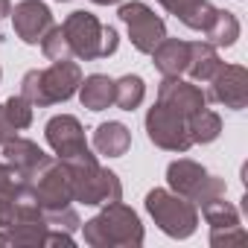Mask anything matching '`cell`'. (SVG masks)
Masks as SVG:
<instances>
[{
  "instance_id": "cell-1",
  "label": "cell",
  "mask_w": 248,
  "mask_h": 248,
  "mask_svg": "<svg viewBox=\"0 0 248 248\" xmlns=\"http://www.w3.org/2000/svg\"><path fill=\"white\" fill-rule=\"evenodd\" d=\"M79 231L91 248H140L146 239L140 216L123 202L102 204V210L79 225Z\"/></svg>"
},
{
  "instance_id": "cell-2",
  "label": "cell",
  "mask_w": 248,
  "mask_h": 248,
  "mask_svg": "<svg viewBox=\"0 0 248 248\" xmlns=\"http://www.w3.org/2000/svg\"><path fill=\"white\" fill-rule=\"evenodd\" d=\"M79 82H82L79 62L76 59H62V62H53L50 67L27 70L24 79H21V93L32 105L47 108V105H56V102H67L79 91Z\"/></svg>"
},
{
  "instance_id": "cell-3",
  "label": "cell",
  "mask_w": 248,
  "mask_h": 248,
  "mask_svg": "<svg viewBox=\"0 0 248 248\" xmlns=\"http://www.w3.org/2000/svg\"><path fill=\"white\" fill-rule=\"evenodd\" d=\"M70 170V184H73V202L88 204V207H102L123 202V184L117 172L99 167L96 155H85L79 161H64Z\"/></svg>"
},
{
  "instance_id": "cell-4",
  "label": "cell",
  "mask_w": 248,
  "mask_h": 248,
  "mask_svg": "<svg viewBox=\"0 0 248 248\" xmlns=\"http://www.w3.org/2000/svg\"><path fill=\"white\" fill-rule=\"evenodd\" d=\"M143 204H146V213L152 216V222L172 239H187L199 228V207L172 190L155 187L146 193Z\"/></svg>"
},
{
  "instance_id": "cell-5",
  "label": "cell",
  "mask_w": 248,
  "mask_h": 248,
  "mask_svg": "<svg viewBox=\"0 0 248 248\" xmlns=\"http://www.w3.org/2000/svg\"><path fill=\"white\" fill-rule=\"evenodd\" d=\"M30 193L41 213L62 210L73 204V184H70V170L59 158H47L30 178Z\"/></svg>"
},
{
  "instance_id": "cell-6",
  "label": "cell",
  "mask_w": 248,
  "mask_h": 248,
  "mask_svg": "<svg viewBox=\"0 0 248 248\" xmlns=\"http://www.w3.org/2000/svg\"><path fill=\"white\" fill-rule=\"evenodd\" d=\"M120 21L126 24L132 47L143 56H149L164 38H167V24L161 15H155V9H149L140 0H132V3H123L120 6Z\"/></svg>"
},
{
  "instance_id": "cell-7",
  "label": "cell",
  "mask_w": 248,
  "mask_h": 248,
  "mask_svg": "<svg viewBox=\"0 0 248 248\" xmlns=\"http://www.w3.org/2000/svg\"><path fill=\"white\" fill-rule=\"evenodd\" d=\"M146 138L158 146V149H167V152H187L193 146L190 135H187V120L175 111H170L167 105L155 102L149 111H146Z\"/></svg>"
},
{
  "instance_id": "cell-8",
  "label": "cell",
  "mask_w": 248,
  "mask_h": 248,
  "mask_svg": "<svg viewBox=\"0 0 248 248\" xmlns=\"http://www.w3.org/2000/svg\"><path fill=\"white\" fill-rule=\"evenodd\" d=\"M62 30H64V38L73 50V59H79V62L102 59V30H105V24H99V18L93 12H85V9L70 12L64 18Z\"/></svg>"
},
{
  "instance_id": "cell-9",
  "label": "cell",
  "mask_w": 248,
  "mask_h": 248,
  "mask_svg": "<svg viewBox=\"0 0 248 248\" xmlns=\"http://www.w3.org/2000/svg\"><path fill=\"white\" fill-rule=\"evenodd\" d=\"M44 138H47V143L59 161H79V158L91 155L88 140H85V129L73 114L50 117L47 126H44Z\"/></svg>"
},
{
  "instance_id": "cell-10",
  "label": "cell",
  "mask_w": 248,
  "mask_h": 248,
  "mask_svg": "<svg viewBox=\"0 0 248 248\" xmlns=\"http://www.w3.org/2000/svg\"><path fill=\"white\" fill-rule=\"evenodd\" d=\"M207 102H216V105H225V108H233V111H242L248 105V70L242 64H225L213 73V79L207 82Z\"/></svg>"
},
{
  "instance_id": "cell-11",
  "label": "cell",
  "mask_w": 248,
  "mask_h": 248,
  "mask_svg": "<svg viewBox=\"0 0 248 248\" xmlns=\"http://www.w3.org/2000/svg\"><path fill=\"white\" fill-rule=\"evenodd\" d=\"M9 15H12L15 35L30 47H38L41 38L47 35V30L53 27V12L41 0H21Z\"/></svg>"
},
{
  "instance_id": "cell-12",
  "label": "cell",
  "mask_w": 248,
  "mask_h": 248,
  "mask_svg": "<svg viewBox=\"0 0 248 248\" xmlns=\"http://www.w3.org/2000/svg\"><path fill=\"white\" fill-rule=\"evenodd\" d=\"M158 102L167 105L170 111H175V114H181V117L187 120L190 114H196L199 108L207 105V96H204V91H202L196 82H190V79L164 76L161 85H158Z\"/></svg>"
},
{
  "instance_id": "cell-13",
  "label": "cell",
  "mask_w": 248,
  "mask_h": 248,
  "mask_svg": "<svg viewBox=\"0 0 248 248\" xmlns=\"http://www.w3.org/2000/svg\"><path fill=\"white\" fill-rule=\"evenodd\" d=\"M129 146H132V132L126 123L108 120L93 129V149L105 158H123L129 152Z\"/></svg>"
},
{
  "instance_id": "cell-14",
  "label": "cell",
  "mask_w": 248,
  "mask_h": 248,
  "mask_svg": "<svg viewBox=\"0 0 248 248\" xmlns=\"http://www.w3.org/2000/svg\"><path fill=\"white\" fill-rule=\"evenodd\" d=\"M152 64L158 67L161 76H184L187 70V59H190V41L181 38H164L152 53Z\"/></svg>"
},
{
  "instance_id": "cell-15",
  "label": "cell",
  "mask_w": 248,
  "mask_h": 248,
  "mask_svg": "<svg viewBox=\"0 0 248 248\" xmlns=\"http://www.w3.org/2000/svg\"><path fill=\"white\" fill-rule=\"evenodd\" d=\"M50 155L35 143V140H27V138H12V140H6L3 143V161L6 164H12L15 170H21L24 175H30L32 178V172L47 161Z\"/></svg>"
},
{
  "instance_id": "cell-16",
  "label": "cell",
  "mask_w": 248,
  "mask_h": 248,
  "mask_svg": "<svg viewBox=\"0 0 248 248\" xmlns=\"http://www.w3.org/2000/svg\"><path fill=\"white\" fill-rule=\"evenodd\" d=\"M207 178V170L190 158H178L167 167V184L172 193L184 196V199H193V193L202 187V181Z\"/></svg>"
},
{
  "instance_id": "cell-17",
  "label": "cell",
  "mask_w": 248,
  "mask_h": 248,
  "mask_svg": "<svg viewBox=\"0 0 248 248\" xmlns=\"http://www.w3.org/2000/svg\"><path fill=\"white\" fill-rule=\"evenodd\" d=\"M219 67H222L219 47H213L210 41H190V59H187V70H184L190 76V82H210Z\"/></svg>"
},
{
  "instance_id": "cell-18",
  "label": "cell",
  "mask_w": 248,
  "mask_h": 248,
  "mask_svg": "<svg viewBox=\"0 0 248 248\" xmlns=\"http://www.w3.org/2000/svg\"><path fill=\"white\" fill-rule=\"evenodd\" d=\"M76 93L82 99V108H88V111H105L108 105H114V79H108L105 73L82 76Z\"/></svg>"
},
{
  "instance_id": "cell-19",
  "label": "cell",
  "mask_w": 248,
  "mask_h": 248,
  "mask_svg": "<svg viewBox=\"0 0 248 248\" xmlns=\"http://www.w3.org/2000/svg\"><path fill=\"white\" fill-rule=\"evenodd\" d=\"M187 135H190L193 146H196V143H199V146L213 143V140L222 135V117H219L216 111H210L207 105L199 108L196 114L187 117Z\"/></svg>"
},
{
  "instance_id": "cell-20",
  "label": "cell",
  "mask_w": 248,
  "mask_h": 248,
  "mask_svg": "<svg viewBox=\"0 0 248 248\" xmlns=\"http://www.w3.org/2000/svg\"><path fill=\"white\" fill-rule=\"evenodd\" d=\"M242 27H239V18L228 9H216L213 21L207 24L204 30V41H210L213 47H233L236 38H239Z\"/></svg>"
},
{
  "instance_id": "cell-21",
  "label": "cell",
  "mask_w": 248,
  "mask_h": 248,
  "mask_svg": "<svg viewBox=\"0 0 248 248\" xmlns=\"http://www.w3.org/2000/svg\"><path fill=\"white\" fill-rule=\"evenodd\" d=\"M143 96H146V82L138 73H126V76L114 79V105L120 111H135V108H140Z\"/></svg>"
},
{
  "instance_id": "cell-22",
  "label": "cell",
  "mask_w": 248,
  "mask_h": 248,
  "mask_svg": "<svg viewBox=\"0 0 248 248\" xmlns=\"http://www.w3.org/2000/svg\"><path fill=\"white\" fill-rule=\"evenodd\" d=\"M202 216H204V222H207L210 228H231V225H239V210H236L231 202H225V196L207 202V204L202 207Z\"/></svg>"
},
{
  "instance_id": "cell-23",
  "label": "cell",
  "mask_w": 248,
  "mask_h": 248,
  "mask_svg": "<svg viewBox=\"0 0 248 248\" xmlns=\"http://www.w3.org/2000/svg\"><path fill=\"white\" fill-rule=\"evenodd\" d=\"M0 196H9V199L30 196V175H24L6 161H0Z\"/></svg>"
},
{
  "instance_id": "cell-24",
  "label": "cell",
  "mask_w": 248,
  "mask_h": 248,
  "mask_svg": "<svg viewBox=\"0 0 248 248\" xmlns=\"http://www.w3.org/2000/svg\"><path fill=\"white\" fill-rule=\"evenodd\" d=\"M32 108H35V105H32L24 93H15V96H9V99L3 102V111H6L9 123H12L18 132H24V129L32 126Z\"/></svg>"
},
{
  "instance_id": "cell-25",
  "label": "cell",
  "mask_w": 248,
  "mask_h": 248,
  "mask_svg": "<svg viewBox=\"0 0 248 248\" xmlns=\"http://www.w3.org/2000/svg\"><path fill=\"white\" fill-rule=\"evenodd\" d=\"M41 53L50 59V62H62V59H73V50H70V44H67V38H64V30L62 27H50L47 30V35L41 38Z\"/></svg>"
},
{
  "instance_id": "cell-26",
  "label": "cell",
  "mask_w": 248,
  "mask_h": 248,
  "mask_svg": "<svg viewBox=\"0 0 248 248\" xmlns=\"http://www.w3.org/2000/svg\"><path fill=\"white\" fill-rule=\"evenodd\" d=\"M213 15H216V6L210 3V0H199L196 6H190L178 21L187 27V30H196V32H204L207 30V24L213 21Z\"/></svg>"
},
{
  "instance_id": "cell-27",
  "label": "cell",
  "mask_w": 248,
  "mask_h": 248,
  "mask_svg": "<svg viewBox=\"0 0 248 248\" xmlns=\"http://www.w3.org/2000/svg\"><path fill=\"white\" fill-rule=\"evenodd\" d=\"M225 193H228L225 178H219V175H210V172H207V178L202 181V187L193 193V199H190V202H193L196 207H204L207 202H213V199H219V196H225Z\"/></svg>"
},
{
  "instance_id": "cell-28",
  "label": "cell",
  "mask_w": 248,
  "mask_h": 248,
  "mask_svg": "<svg viewBox=\"0 0 248 248\" xmlns=\"http://www.w3.org/2000/svg\"><path fill=\"white\" fill-rule=\"evenodd\" d=\"M44 219H47L50 228H56V231H67V233H76L79 225H82V219H79V213H76L73 207L50 210V213H44Z\"/></svg>"
},
{
  "instance_id": "cell-29",
  "label": "cell",
  "mask_w": 248,
  "mask_h": 248,
  "mask_svg": "<svg viewBox=\"0 0 248 248\" xmlns=\"http://www.w3.org/2000/svg\"><path fill=\"white\" fill-rule=\"evenodd\" d=\"M248 239L242 225H231V228H210V245L213 248H228V245H242Z\"/></svg>"
},
{
  "instance_id": "cell-30",
  "label": "cell",
  "mask_w": 248,
  "mask_h": 248,
  "mask_svg": "<svg viewBox=\"0 0 248 248\" xmlns=\"http://www.w3.org/2000/svg\"><path fill=\"white\" fill-rule=\"evenodd\" d=\"M24 199H27V196H24ZM24 199H9V196H0V231L9 228V225L15 222V216H18V204H21Z\"/></svg>"
},
{
  "instance_id": "cell-31",
  "label": "cell",
  "mask_w": 248,
  "mask_h": 248,
  "mask_svg": "<svg viewBox=\"0 0 248 248\" xmlns=\"http://www.w3.org/2000/svg\"><path fill=\"white\" fill-rule=\"evenodd\" d=\"M117 47H120V35H117V30H114V27H105V30H102V59L114 56Z\"/></svg>"
},
{
  "instance_id": "cell-32",
  "label": "cell",
  "mask_w": 248,
  "mask_h": 248,
  "mask_svg": "<svg viewBox=\"0 0 248 248\" xmlns=\"http://www.w3.org/2000/svg\"><path fill=\"white\" fill-rule=\"evenodd\" d=\"M155 3H161L170 15H175V18H181L190 6H196L199 3V0H155Z\"/></svg>"
},
{
  "instance_id": "cell-33",
  "label": "cell",
  "mask_w": 248,
  "mask_h": 248,
  "mask_svg": "<svg viewBox=\"0 0 248 248\" xmlns=\"http://www.w3.org/2000/svg\"><path fill=\"white\" fill-rule=\"evenodd\" d=\"M18 135V129L9 123V117H6V111H3V105H0V146H3L6 140H12Z\"/></svg>"
},
{
  "instance_id": "cell-34",
  "label": "cell",
  "mask_w": 248,
  "mask_h": 248,
  "mask_svg": "<svg viewBox=\"0 0 248 248\" xmlns=\"http://www.w3.org/2000/svg\"><path fill=\"white\" fill-rule=\"evenodd\" d=\"M9 12H12V3H9V0H0V21H3Z\"/></svg>"
},
{
  "instance_id": "cell-35",
  "label": "cell",
  "mask_w": 248,
  "mask_h": 248,
  "mask_svg": "<svg viewBox=\"0 0 248 248\" xmlns=\"http://www.w3.org/2000/svg\"><path fill=\"white\" fill-rule=\"evenodd\" d=\"M91 3H96V6H114V3H123V0H91Z\"/></svg>"
},
{
  "instance_id": "cell-36",
  "label": "cell",
  "mask_w": 248,
  "mask_h": 248,
  "mask_svg": "<svg viewBox=\"0 0 248 248\" xmlns=\"http://www.w3.org/2000/svg\"><path fill=\"white\" fill-rule=\"evenodd\" d=\"M0 245H6V239H3V231H0Z\"/></svg>"
},
{
  "instance_id": "cell-37",
  "label": "cell",
  "mask_w": 248,
  "mask_h": 248,
  "mask_svg": "<svg viewBox=\"0 0 248 248\" xmlns=\"http://www.w3.org/2000/svg\"><path fill=\"white\" fill-rule=\"evenodd\" d=\"M0 79H3V70H0Z\"/></svg>"
},
{
  "instance_id": "cell-38",
  "label": "cell",
  "mask_w": 248,
  "mask_h": 248,
  "mask_svg": "<svg viewBox=\"0 0 248 248\" xmlns=\"http://www.w3.org/2000/svg\"><path fill=\"white\" fill-rule=\"evenodd\" d=\"M59 3H64V0H59Z\"/></svg>"
}]
</instances>
